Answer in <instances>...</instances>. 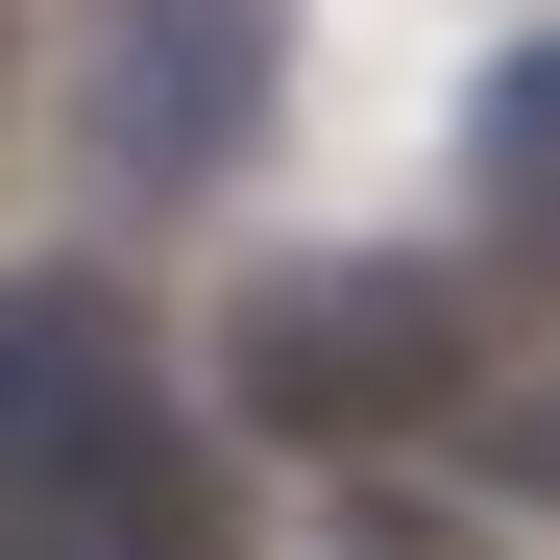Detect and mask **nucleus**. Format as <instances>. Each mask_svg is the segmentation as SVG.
<instances>
[{"label": "nucleus", "instance_id": "obj_1", "mask_svg": "<svg viewBox=\"0 0 560 560\" xmlns=\"http://www.w3.org/2000/svg\"><path fill=\"white\" fill-rule=\"evenodd\" d=\"M439 415H488V293L439 244H317L220 317V439H341V463H415Z\"/></svg>", "mask_w": 560, "mask_h": 560}, {"label": "nucleus", "instance_id": "obj_2", "mask_svg": "<svg viewBox=\"0 0 560 560\" xmlns=\"http://www.w3.org/2000/svg\"><path fill=\"white\" fill-rule=\"evenodd\" d=\"M293 98V0H98V49H73V171H98L122 220L220 196Z\"/></svg>", "mask_w": 560, "mask_h": 560}, {"label": "nucleus", "instance_id": "obj_3", "mask_svg": "<svg viewBox=\"0 0 560 560\" xmlns=\"http://www.w3.org/2000/svg\"><path fill=\"white\" fill-rule=\"evenodd\" d=\"M0 560H244V439L171 415V365L122 415H73L25 488H0Z\"/></svg>", "mask_w": 560, "mask_h": 560}, {"label": "nucleus", "instance_id": "obj_4", "mask_svg": "<svg viewBox=\"0 0 560 560\" xmlns=\"http://www.w3.org/2000/svg\"><path fill=\"white\" fill-rule=\"evenodd\" d=\"M122 390H147V317L98 268H0V488H25L73 415H122Z\"/></svg>", "mask_w": 560, "mask_h": 560}, {"label": "nucleus", "instance_id": "obj_5", "mask_svg": "<svg viewBox=\"0 0 560 560\" xmlns=\"http://www.w3.org/2000/svg\"><path fill=\"white\" fill-rule=\"evenodd\" d=\"M463 196H488V244H560V49L488 73V122H463Z\"/></svg>", "mask_w": 560, "mask_h": 560}]
</instances>
